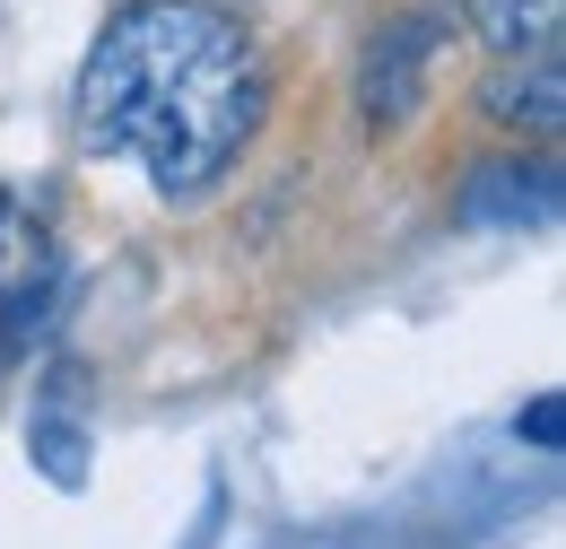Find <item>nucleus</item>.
<instances>
[{"mask_svg":"<svg viewBox=\"0 0 566 549\" xmlns=\"http://www.w3.org/2000/svg\"><path fill=\"white\" fill-rule=\"evenodd\" d=\"M558 9L566 0H471L480 35L496 53H532V44H558Z\"/></svg>","mask_w":566,"mask_h":549,"instance_id":"5","label":"nucleus"},{"mask_svg":"<svg viewBox=\"0 0 566 549\" xmlns=\"http://www.w3.org/2000/svg\"><path fill=\"white\" fill-rule=\"evenodd\" d=\"M558 105H566L558 44H532V70H496V79H489V114H496V123H532V132H549Z\"/></svg>","mask_w":566,"mask_h":549,"instance_id":"4","label":"nucleus"},{"mask_svg":"<svg viewBox=\"0 0 566 549\" xmlns=\"http://www.w3.org/2000/svg\"><path fill=\"white\" fill-rule=\"evenodd\" d=\"M514 427H523V436H532V445H541V454H549V445H558V427H566V411H558V393H541V402H532V411L514 418Z\"/></svg>","mask_w":566,"mask_h":549,"instance_id":"8","label":"nucleus"},{"mask_svg":"<svg viewBox=\"0 0 566 549\" xmlns=\"http://www.w3.org/2000/svg\"><path fill=\"white\" fill-rule=\"evenodd\" d=\"M9 227H18V209H9V193H0V262H9Z\"/></svg>","mask_w":566,"mask_h":549,"instance_id":"9","label":"nucleus"},{"mask_svg":"<svg viewBox=\"0 0 566 549\" xmlns=\"http://www.w3.org/2000/svg\"><path fill=\"white\" fill-rule=\"evenodd\" d=\"M462 218L471 227H549L558 218V166L541 157H496L462 184Z\"/></svg>","mask_w":566,"mask_h":549,"instance_id":"3","label":"nucleus"},{"mask_svg":"<svg viewBox=\"0 0 566 549\" xmlns=\"http://www.w3.org/2000/svg\"><path fill=\"white\" fill-rule=\"evenodd\" d=\"M44 305H53V288H44V279H35V288H18V297L0 305V366H9L18 349H27L35 332H44Z\"/></svg>","mask_w":566,"mask_h":549,"instance_id":"7","label":"nucleus"},{"mask_svg":"<svg viewBox=\"0 0 566 549\" xmlns=\"http://www.w3.org/2000/svg\"><path fill=\"white\" fill-rule=\"evenodd\" d=\"M436 44H444V18H436V9L392 18V27L366 44V62H357V114H366V132H401V123L419 114Z\"/></svg>","mask_w":566,"mask_h":549,"instance_id":"2","label":"nucleus"},{"mask_svg":"<svg viewBox=\"0 0 566 549\" xmlns=\"http://www.w3.org/2000/svg\"><path fill=\"white\" fill-rule=\"evenodd\" d=\"M27 445H35V463H44V472H53L62 488H78V480H87V427H78L71 411H35Z\"/></svg>","mask_w":566,"mask_h":549,"instance_id":"6","label":"nucleus"},{"mask_svg":"<svg viewBox=\"0 0 566 549\" xmlns=\"http://www.w3.org/2000/svg\"><path fill=\"white\" fill-rule=\"evenodd\" d=\"M78 132L192 201L262 132V53L218 0H123L78 62Z\"/></svg>","mask_w":566,"mask_h":549,"instance_id":"1","label":"nucleus"}]
</instances>
